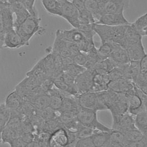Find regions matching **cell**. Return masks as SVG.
<instances>
[{
	"mask_svg": "<svg viewBox=\"0 0 147 147\" xmlns=\"http://www.w3.org/2000/svg\"><path fill=\"white\" fill-rule=\"evenodd\" d=\"M128 25L108 26L95 23L93 29L99 37L101 43H115L123 47L125 34Z\"/></svg>",
	"mask_w": 147,
	"mask_h": 147,
	"instance_id": "cell-1",
	"label": "cell"
},
{
	"mask_svg": "<svg viewBox=\"0 0 147 147\" xmlns=\"http://www.w3.org/2000/svg\"><path fill=\"white\" fill-rule=\"evenodd\" d=\"M57 34L62 39L77 47L80 52L86 53L95 46L94 43L89 41L79 30L73 28L69 30H58Z\"/></svg>",
	"mask_w": 147,
	"mask_h": 147,
	"instance_id": "cell-2",
	"label": "cell"
},
{
	"mask_svg": "<svg viewBox=\"0 0 147 147\" xmlns=\"http://www.w3.org/2000/svg\"><path fill=\"white\" fill-rule=\"evenodd\" d=\"M40 21L39 13L30 15L20 25L14 29L24 41L26 46L30 45L31 38L40 30Z\"/></svg>",
	"mask_w": 147,
	"mask_h": 147,
	"instance_id": "cell-3",
	"label": "cell"
},
{
	"mask_svg": "<svg viewBox=\"0 0 147 147\" xmlns=\"http://www.w3.org/2000/svg\"><path fill=\"white\" fill-rule=\"evenodd\" d=\"M98 112L80 107L76 115V119L82 125L94 131L110 132L112 129L101 123L98 118Z\"/></svg>",
	"mask_w": 147,
	"mask_h": 147,
	"instance_id": "cell-4",
	"label": "cell"
},
{
	"mask_svg": "<svg viewBox=\"0 0 147 147\" xmlns=\"http://www.w3.org/2000/svg\"><path fill=\"white\" fill-rule=\"evenodd\" d=\"M135 85V84H134ZM128 112L134 116L139 113L147 110V94L135 85L134 89L127 94Z\"/></svg>",
	"mask_w": 147,
	"mask_h": 147,
	"instance_id": "cell-5",
	"label": "cell"
},
{
	"mask_svg": "<svg viewBox=\"0 0 147 147\" xmlns=\"http://www.w3.org/2000/svg\"><path fill=\"white\" fill-rule=\"evenodd\" d=\"M76 134L63 127L50 136V147H75L77 142Z\"/></svg>",
	"mask_w": 147,
	"mask_h": 147,
	"instance_id": "cell-6",
	"label": "cell"
},
{
	"mask_svg": "<svg viewBox=\"0 0 147 147\" xmlns=\"http://www.w3.org/2000/svg\"><path fill=\"white\" fill-rule=\"evenodd\" d=\"M60 5L61 17L74 28L79 27V13L75 5L70 0H58Z\"/></svg>",
	"mask_w": 147,
	"mask_h": 147,
	"instance_id": "cell-7",
	"label": "cell"
},
{
	"mask_svg": "<svg viewBox=\"0 0 147 147\" xmlns=\"http://www.w3.org/2000/svg\"><path fill=\"white\" fill-rule=\"evenodd\" d=\"M130 0H109L98 1L99 12L100 16L106 14L124 13L128 7Z\"/></svg>",
	"mask_w": 147,
	"mask_h": 147,
	"instance_id": "cell-8",
	"label": "cell"
},
{
	"mask_svg": "<svg viewBox=\"0 0 147 147\" xmlns=\"http://www.w3.org/2000/svg\"><path fill=\"white\" fill-rule=\"evenodd\" d=\"M112 118L113 130L125 133L137 129L135 126L134 117L128 112L121 115L112 116Z\"/></svg>",
	"mask_w": 147,
	"mask_h": 147,
	"instance_id": "cell-9",
	"label": "cell"
},
{
	"mask_svg": "<svg viewBox=\"0 0 147 147\" xmlns=\"http://www.w3.org/2000/svg\"><path fill=\"white\" fill-rule=\"evenodd\" d=\"M94 71L86 69L75 78V84L78 94L91 92Z\"/></svg>",
	"mask_w": 147,
	"mask_h": 147,
	"instance_id": "cell-10",
	"label": "cell"
},
{
	"mask_svg": "<svg viewBox=\"0 0 147 147\" xmlns=\"http://www.w3.org/2000/svg\"><path fill=\"white\" fill-rule=\"evenodd\" d=\"M77 100L82 108L98 112L101 111L98 103L96 92H89L80 94Z\"/></svg>",
	"mask_w": 147,
	"mask_h": 147,
	"instance_id": "cell-11",
	"label": "cell"
},
{
	"mask_svg": "<svg viewBox=\"0 0 147 147\" xmlns=\"http://www.w3.org/2000/svg\"><path fill=\"white\" fill-rule=\"evenodd\" d=\"M96 24L108 26H121L131 24L125 18L124 13L106 14L101 15Z\"/></svg>",
	"mask_w": 147,
	"mask_h": 147,
	"instance_id": "cell-12",
	"label": "cell"
},
{
	"mask_svg": "<svg viewBox=\"0 0 147 147\" xmlns=\"http://www.w3.org/2000/svg\"><path fill=\"white\" fill-rule=\"evenodd\" d=\"M108 110L110 111L112 116H118L128 112L127 99L124 94L117 93L115 101L109 106Z\"/></svg>",
	"mask_w": 147,
	"mask_h": 147,
	"instance_id": "cell-13",
	"label": "cell"
},
{
	"mask_svg": "<svg viewBox=\"0 0 147 147\" xmlns=\"http://www.w3.org/2000/svg\"><path fill=\"white\" fill-rule=\"evenodd\" d=\"M135 85L131 79H119L110 82L108 84L109 90L117 93L127 94L134 89Z\"/></svg>",
	"mask_w": 147,
	"mask_h": 147,
	"instance_id": "cell-14",
	"label": "cell"
},
{
	"mask_svg": "<svg viewBox=\"0 0 147 147\" xmlns=\"http://www.w3.org/2000/svg\"><path fill=\"white\" fill-rule=\"evenodd\" d=\"M10 8L16 17L14 20V29L20 25L30 16V14L25 6L20 2L11 4Z\"/></svg>",
	"mask_w": 147,
	"mask_h": 147,
	"instance_id": "cell-15",
	"label": "cell"
},
{
	"mask_svg": "<svg viewBox=\"0 0 147 147\" xmlns=\"http://www.w3.org/2000/svg\"><path fill=\"white\" fill-rule=\"evenodd\" d=\"M26 46L25 42L14 29L6 32L4 38V47L17 49Z\"/></svg>",
	"mask_w": 147,
	"mask_h": 147,
	"instance_id": "cell-16",
	"label": "cell"
},
{
	"mask_svg": "<svg viewBox=\"0 0 147 147\" xmlns=\"http://www.w3.org/2000/svg\"><path fill=\"white\" fill-rule=\"evenodd\" d=\"M109 59L115 64L116 67L128 64L130 62L127 51L120 45L115 48Z\"/></svg>",
	"mask_w": 147,
	"mask_h": 147,
	"instance_id": "cell-17",
	"label": "cell"
},
{
	"mask_svg": "<svg viewBox=\"0 0 147 147\" xmlns=\"http://www.w3.org/2000/svg\"><path fill=\"white\" fill-rule=\"evenodd\" d=\"M125 49L127 52L130 61H139L147 56L142 41L129 46Z\"/></svg>",
	"mask_w": 147,
	"mask_h": 147,
	"instance_id": "cell-18",
	"label": "cell"
},
{
	"mask_svg": "<svg viewBox=\"0 0 147 147\" xmlns=\"http://www.w3.org/2000/svg\"><path fill=\"white\" fill-rule=\"evenodd\" d=\"M24 100L15 90L7 96L5 105L10 111H18Z\"/></svg>",
	"mask_w": 147,
	"mask_h": 147,
	"instance_id": "cell-19",
	"label": "cell"
},
{
	"mask_svg": "<svg viewBox=\"0 0 147 147\" xmlns=\"http://www.w3.org/2000/svg\"><path fill=\"white\" fill-rule=\"evenodd\" d=\"M109 83L108 75H102L94 71L93 86L91 92H99L108 90Z\"/></svg>",
	"mask_w": 147,
	"mask_h": 147,
	"instance_id": "cell-20",
	"label": "cell"
},
{
	"mask_svg": "<svg viewBox=\"0 0 147 147\" xmlns=\"http://www.w3.org/2000/svg\"><path fill=\"white\" fill-rule=\"evenodd\" d=\"M110 132L94 131L93 134L91 136L94 147H105L109 141Z\"/></svg>",
	"mask_w": 147,
	"mask_h": 147,
	"instance_id": "cell-21",
	"label": "cell"
},
{
	"mask_svg": "<svg viewBox=\"0 0 147 147\" xmlns=\"http://www.w3.org/2000/svg\"><path fill=\"white\" fill-rule=\"evenodd\" d=\"M26 76L37 80L41 84L42 82L47 77L43 66L41 59L36 63L31 70L27 73Z\"/></svg>",
	"mask_w": 147,
	"mask_h": 147,
	"instance_id": "cell-22",
	"label": "cell"
},
{
	"mask_svg": "<svg viewBox=\"0 0 147 147\" xmlns=\"http://www.w3.org/2000/svg\"><path fill=\"white\" fill-rule=\"evenodd\" d=\"M5 33L14 29L13 13L10 7L0 9Z\"/></svg>",
	"mask_w": 147,
	"mask_h": 147,
	"instance_id": "cell-23",
	"label": "cell"
},
{
	"mask_svg": "<svg viewBox=\"0 0 147 147\" xmlns=\"http://www.w3.org/2000/svg\"><path fill=\"white\" fill-rule=\"evenodd\" d=\"M131 25L142 37L147 35V13H145L138 18Z\"/></svg>",
	"mask_w": 147,
	"mask_h": 147,
	"instance_id": "cell-24",
	"label": "cell"
},
{
	"mask_svg": "<svg viewBox=\"0 0 147 147\" xmlns=\"http://www.w3.org/2000/svg\"><path fill=\"white\" fill-rule=\"evenodd\" d=\"M119 45L118 44L114 42L101 43L100 47L97 49V51L101 61L109 59L113 51Z\"/></svg>",
	"mask_w": 147,
	"mask_h": 147,
	"instance_id": "cell-25",
	"label": "cell"
},
{
	"mask_svg": "<svg viewBox=\"0 0 147 147\" xmlns=\"http://www.w3.org/2000/svg\"><path fill=\"white\" fill-rule=\"evenodd\" d=\"M41 2L47 13L61 17L60 5L58 0H41Z\"/></svg>",
	"mask_w": 147,
	"mask_h": 147,
	"instance_id": "cell-26",
	"label": "cell"
},
{
	"mask_svg": "<svg viewBox=\"0 0 147 147\" xmlns=\"http://www.w3.org/2000/svg\"><path fill=\"white\" fill-rule=\"evenodd\" d=\"M136 128L144 135L147 136V110L134 116Z\"/></svg>",
	"mask_w": 147,
	"mask_h": 147,
	"instance_id": "cell-27",
	"label": "cell"
},
{
	"mask_svg": "<svg viewBox=\"0 0 147 147\" xmlns=\"http://www.w3.org/2000/svg\"><path fill=\"white\" fill-rule=\"evenodd\" d=\"M11 111L6 107L5 103H0V144H2V131L8 123Z\"/></svg>",
	"mask_w": 147,
	"mask_h": 147,
	"instance_id": "cell-28",
	"label": "cell"
},
{
	"mask_svg": "<svg viewBox=\"0 0 147 147\" xmlns=\"http://www.w3.org/2000/svg\"><path fill=\"white\" fill-rule=\"evenodd\" d=\"M43 66L45 69L46 75L47 77L53 79L54 72V60L52 53L46 55L41 59Z\"/></svg>",
	"mask_w": 147,
	"mask_h": 147,
	"instance_id": "cell-29",
	"label": "cell"
},
{
	"mask_svg": "<svg viewBox=\"0 0 147 147\" xmlns=\"http://www.w3.org/2000/svg\"><path fill=\"white\" fill-rule=\"evenodd\" d=\"M30 102L39 110H42L49 107V95L48 93L41 94L36 96Z\"/></svg>",
	"mask_w": 147,
	"mask_h": 147,
	"instance_id": "cell-30",
	"label": "cell"
},
{
	"mask_svg": "<svg viewBox=\"0 0 147 147\" xmlns=\"http://www.w3.org/2000/svg\"><path fill=\"white\" fill-rule=\"evenodd\" d=\"M85 8L93 16L96 23L100 17L98 0H82Z\"/></svg>",
	"mask_w": 147,
	"mask_h": 147,
	"instance_id": "cell-31",
	"label": "cell"
},
{
	"mask_svg": "<svg viewBox=\"0 0 147 147\" xmlns=\"http://www.w3.org/2000/svg\"><path fill=\"white\" fill-rule=\"evenodd\" d=\"M86 69L83 67L73 62L64 67L63 72H65L73 78H76L78 75Z\"/></svg>",
	"mask_w": 147,
	"mask_h": 147,
	"instance_id": "cell-32",
	"label": "cell"
},
{
	"mask_svg": "<svg viewBox=\"0 0 147 147\" xmlns=\"http://www.w3.org/2000/svg\"><path fill=\"white\" fill-rule=\"evenodd\" d=\"M124 134L126 142L140 141L147 138V136L143 134L138 129L128 131Z\"/></svg>",
	"mask_w": 147,
	"mask_h": 147,
	"instance_id": "cell-33",
	"label": "cell"
},
{
	"mask_svg": "<svg viewBox=\"0 0 147 147\" xmlns=\"http://www.w3.org/2000/svg\"><path fill=\"white\" fill-rule=\"evenodd\" d=\"M10 4L15 2H20L23 4L27 8L30 15H34L39 13L38 11L34 7L35 1L33 0H8Z\"/></svg>",
	"mask_w": 147,
	"mask_h": 147,
	"instance_id": "cell-34",
	"label": "cell"
},
{
	"mask_svg": "<svg viewBox=\"0 0 147 147\" xmlns=\"http://www.w3.org/2000/svg\"><path fill=\"white\" fill-rule=\"evenodd\" d=\"M129 68L131 80L134 84L139 77L141 73L139 61H130Z\"/></svg>",
	"mask_w": 147,
	"mask_h": 147,
	"instance_id": "cell-35",
	"label": "cell"
},
{
	"mask_svg": "<svg viewBox=\"0 0 147 147\" xmlns=\"http://www.w3.org/2000/svg\"><path fill=\"white\" fill-rule=\"evenodd\" d=\"M94 131L93 129L84 126L80 124L78 131L75 134L77 139H81L91 137L94 133Z\"/></svg>",
	"mask_w": 147,
	"mask_h": 147,
	"instance_id": "cell-36",
	"label": "cell"
},
{
	"mask_svg": "<svg viewBox=\"0 0 147 147\" xmlns=\"http://www.w3.org/2000/svg\"><path fill=\"white\" fill-rule=\"evenodd\" d=\"M40 115L45 122L57 117L56 111L53 110L50 107L40 110Z\"/></svg>",
	"mask_w": 147,
	"mask_h": 147,
	"instance_id": "cell-37",
	"label": "cell"
},
{
	"mask_svg": "<svg viewBox=\"0 0 147 147\" xmlns=\"http://www.w3.org/2000/svg\"><path fill=\"white\" fill-rule=\"evenodd\" d=\"M72 59L75 63L84 67L87 62L86 53L79 52L73 57Z\"/></svg>",
	"mask_w": 147,
	"mask_h": 147,
	"instance_id": "cell-38",
	"label": "cell"
},
{
	"mask_svg": "<svg viewBox=\"0 0 147 147\" xmlns=\"http://www.w3.org/2000/svg\"><path fill=\"white\" fill-rule=\"evenodd\" d=\"M75 147H94L91 137L78 139Z\"/></svg>",
	"mask_w": 147,
	"mask_h": 147,
	"instance_id": "cell-39",
	"label": "cell"
},
{
	"mask_svg": "<svg viewBox=\"0 0 147 147\" xmlns=\"http://www.w3.org/2000/svg\"><path fill=\"white\" fill-rule=\"evenodd\" d=\"M124 147H147V138L140 141L126 142Z\"/></svg>",
	"mask_w": 147,
	"mask_h": 147,
	"instance_id": "cell-40",
	"label": "cell"
},
{
	"mask_svg": "<svg viewBox=\"0 0 147 147\" xmlns=\"http://www.w3.org/2000/svg\"><path fill=\"white\" fill-rule=\"evenodd\" d=\"M9 144L10 147H27V145L25 144L20 138L14 139Z\"/></svg>",
	"mask_w": 147,
	"mask_h": 147,
	"instance_id": "cell-41",
	"label": "cell"
},
{
	"mask_svg": "<svg viewBox=\"0 0 147 147\" xmlns=\"http://www.w3.org/2000/svg\"><path fill=\"white\" fill-rule=\"evenodd\" d=\"M140 72L141 73L147 74V56H145L139 61Z\"/></svg>",
	"mask_w": 147,
	"mask_h": 147,
	"instance_id": "cell-42",
	"label": "cell"
},
{
	"mask_svg": "<svg viewBox=\"0 0 147 147\" xmlns=\"http://www.w3.org/2000/svg\"><path fill=\"white\" fill-rule=\"evenodd\" d=\"M98 1H109V0H98Z\"/></svg>",
	"mask_w": 147,
	"mask_h": 147,
	"instance_id": "cell-43",
	"label": "cell"
},
{
	"mask_svg": "<svg viewBox=\"0 0 147 147\" xmlns=\"http://www.w3.org/2000/svg\"><path fill=\"white\" fill-rule=\"evenodd\" d=\"M34 1H36V0H33Z\"/></svg>",
	"mask_w": 147,
	"mask_h": 147,
	"instance_id": "cell-44",
	"label": "cell"
},
{
	"mask_svg": "<svg viewBox=\"0 0 147 147\" xmlns=\"http://www.w3.org/2000/svg\"><path fill=\"white\" fill-rule=\"evenodd\" d=\"M70 1H71V0H70Z\"/></svg>",
	"mask_w": 147,
	"mask_h": 147,
	"instance_id": "cell-45",
	"label": "cell"
},
{
	"mask_svg": "<svg viewBox=\"0 0 147 147\" xmlns=\"http://www.w3.org/2000/svg\"></svg>",
	"mask_w": 147,
	"mask_h": 147,
	"instance_id": "cell-46",
	"label": "cell"
}]
</instances>
